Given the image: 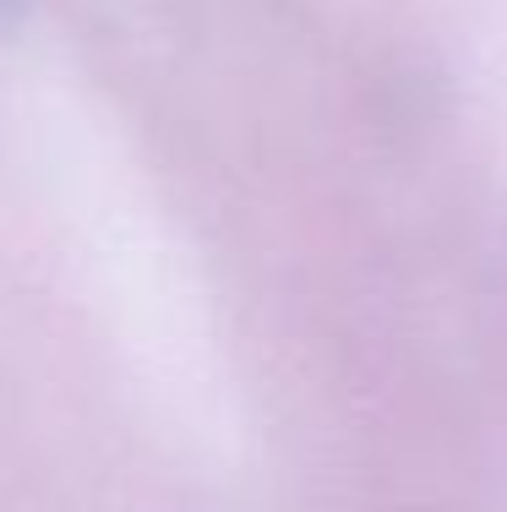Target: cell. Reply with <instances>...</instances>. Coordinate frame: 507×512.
I'll list each match as a JSON object with an SVG mask.
<instances>
[{
  "mask_svg": "<svg viewBox=\"0 0 507 512\" xmlns=\"http://www.w3.org/2000/svg\"><path fill=\"white\" fill-rule=\"evenodd\" d=\"M0 6H11V0H0Z\"/></svg>",
  "mask_w": 507,
  "mask_h": 512,
  "instance_id": "cell-1",
  "label": "cell"
}]
</instances>
